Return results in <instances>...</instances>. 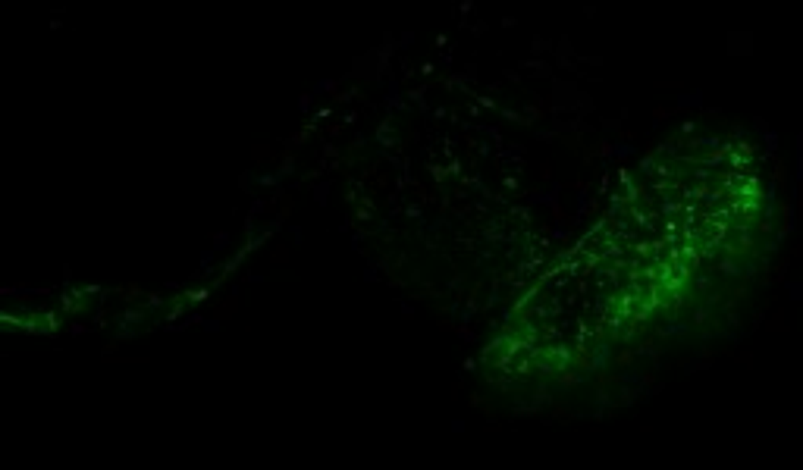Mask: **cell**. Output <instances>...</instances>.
Wrapping results in <instances>:
<instances>
[{
	"instance_id": "cell-1",
	"label": "cell",
	"mask_w": 803,
	"mask_h": 470,
	"mask_svg": "<svg viewBox=\"0 0 803 470\" xmlns=\"http://www.w3.org/2000/svg\"><path fill=\"white\" fill-rule=\"evenodd\" d=\"M603 313H605V320H609V317H615V313H618L615 301H603ZM603 313H596V317H593V323H590V329L584 333V339H580V351H578V355H584L587 335H590V333H593V329H596V323H600V317H603ZM621 317H625V313H621ZM615 320H618V317H615ZM603 329H605V326H603ZM609 329H612V335H621V320H618V323H612ZM605 348H609V339H605Z\"/></svg>"
}]
</instances>
